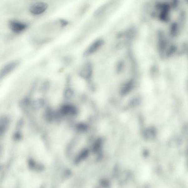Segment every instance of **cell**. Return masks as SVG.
<instances>
[{
    "label": "cell",
    "mask_w": 188,
    "mask_h": 188,
    "mask_svg": "<svg viewBox=\"0 0 188 188\" xmlns=\"http://www.w3.org/2000/svg\"><path fill=\"white\" fill-rule=\"evenodd\" d=\"M48 6L44 2H37L32 4L29 8V12L34 16H39L43 14L47 10Z\"/></svg>",
    "instance_id": "cell-1"
},
{
    "label": "cell",
    "mask_w": 188,
    "mask_h": 188,
    "mask_svg": "<svg viewBox=\"0 0 188 188\" xmlns=\"http://www.w3.org/2000/svg\"><path fill=\"white\" fill-rule=\"evenodd\" d=\"M19 64V62L18 61L14 60L4 65L0 69V79H3L12 72L18 66Z\"/></svg>",
    "instance_id": "cell-2"
},
{
    "label": "cell",
    "mask_w": 188,
    "mask_h": 188,
    "mask_svg": "<svg viewBox=\"0 0 188 188\" xmlns=\"http://www.w3.org/2000/svg\"><path fill=\"white\" fill-rule=\"evenodd\" d=\"M103 43L104 42L102 39L96 40L86 48L84 53V56L88 57L95 53L102 46Z\"/></svg>",
    "instance_id": "cell-3"
},
{
    "label": "cell",
    "mask_w": 188,
    "mask_h": 188,
    "mask_svg": "<svg viewBox=\"0 0 188 188\" xmlns=\"http://www.w3.org/2000/svg\"><path fill=\"white\" fill-rule=\"evenodd\" d=\"M93 73L92 63L86 62L83 65L79 72V75L82 79L89 81L91 79Z\"/></svg>",
    "instance_id": "cell-4"
},
{
    "label": "cell",
    "mask_w": 188,
    "mask_h": 188,
    "mask_svg": "<svg viewBox=\"0 0 188 188\" xmlns=\"http://www.w3.org/2000/svg\"><path fill=\"white\" fill-rule=\"evenodd\" d=\"M9 28L13 32L20 33L23 32L27 28L26 23L18 20H12L9 23Z\"/></svg>",
    "instance_id": "cell-5"
},
{
    "label": "cell",
    "mask_w": 188,
    "mask_h": 188,
    "mask_svg": "<svg viewBox=\"0 0 188 188\" xmlns=\"http://www.w3.org/2000/svg\"><path fill=\"white\" fill-rule=\"evenodd\" d=\"M160 6V19L163 22H165L168 20L170 16V6L166 4H162Z\"/></svg>",
    "instance_id": "cell-6"
},
{
    "label": "cell",
    "mask_w": 188,
    "mask_h": 188,
    "mask_svg": "<svg viewBox=\"0 0 188 188\" xmlns=\"http://www.w3.org/2000/svg\"><path fill=\"white\" fill-rule=\"evenodd\" d=\"M74 95V92L70 88L67 89L64 92V96L67 99L71 98Z\"/></svg>",
    "instance_id": "cell-7"
},
{
    "label": "cell",
    "mask_w": 188,
    "mask_h": 188,
    "mask_svg": "<svg viewBox=\"0 0 188 188\" xmlns=\"http://www.w3.org/2000/svg\"><path fill=\"white\" fill-rule=\"evenodd\" d=\"M44 100L42 99H38L33 101V104L35 107H38L42 106L44 104Z\"/></svg>",
    "instance_id": "cell-8"
},
{
    "label": "cell",
    "mask_w": 188,
    "mask_h": 188,
    "mask_svg": "<svg viewBox=\"0 0 188 188\" xmlns=\"http://www.w3.org/2000/svg\"><path fill=\"white\" fill-rule=\"evenodd\" d=\"M105 6H103L99 8L98 9H97L96 11L94 13V15L95 16H98L102 14L104 12L105 9Z\"/></svg>",
    "instance_id": "cell-9"
},
{
    "label": "cell",
    "mask_w": 188,
    "mask_h": 188,
    "mask_svg": "<svg viewBox=\"0 0 188 188\" xmlns=\"http://www.w3.org/2000/svg\"><path fill=\"white\" fill-rule=\"evenodd\" d=\"M60 22L63 27L66 26L69 24L67 21L64 20H61Z\"/></svg>",
    "instance_id": "cell-10"
}]
</instances>
